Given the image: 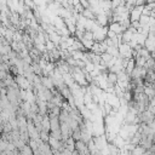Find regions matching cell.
I'll list each match as a JSON object with an SVG mask.
<instances>
[{"instance_id":"6da1fadb","label":"cell","mask_w":155,"mask_h":155,"mask_svg":"<svg viewBox=\"0 0 155 155\" xmlns=\"http://www.w3.org/2000/svg\"><path fill=\"white\" fill-rule=\"evenodd\" d=\"M19 150H21V155H34V154H33V150L30 149L29 145H24V147L21 148Z\"/></svg>"},{"instance_id":"7a4b0ae2","label":"cell","mask_w":155,"mask_h":155,"mask_svg":"<svg viewBox=\"0 0 155 155\" xmlns=\"http://www.w3.org/2000/svg\"><path fill=\"white\" fill-rule=\"evenodd\" d=\"M145 5V0H136L134 1V6H144Z\"/></svg>"}]
</instances>
